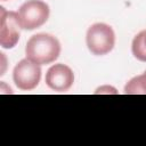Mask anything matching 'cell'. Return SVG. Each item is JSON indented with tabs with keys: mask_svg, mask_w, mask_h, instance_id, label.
Listing matches in <instances>:
<instances>
[{
	"mask_svg": "<svg viewBox=\"0 0 146 146\" xmlns=\"http://www.w3.org/2000/svg\"><path fill=\"white\" fill-rule=\"evenodd\" d=\"M131 49H132V54L133 56L141 60V62H146V47L144 44L143 41V31L139 32L132 40V44H131Z\"/></svg>",
	"mask_w": 146,
	"mask_h": 146,
	"instance_id": "8",
	"label": "cell"
},
{
	"mask_svg": "<svg viewBox=\"0 0 146 146\" xmlns=\"http://www.w3.org/2000/svg\"><path fill=\"white\" fill-rule=\"evenodd\" d=\"M73 82V71L64 64H55L47 71L46 83L55 91H66L72 87Z\"/></svg>",
	"mask_w": 146,
	"mask_h": 146,
	"instance_id": "6",
	"label": "cell"
},
{
	"mask_svg": "<svg viewBox=\"0 0 146 146\" xmlns=\"http://www.w3.org/2000/svg\"><path fill=\"white\" fill-rule=\"evenodd\" d=\"M13 78L15 84L22 90L34 89L41 79L40 65L25 58L22 59L14 68Z\"/></svg>",
	"mask_w": 146,
	"mask_h": 146,
	"instance_id": "4",
	"label": "cell"
},
{
	"mask_svg": "<svg viewBox=\"0 0 146 146\" xmlns=\"http://www.w3.org/2000/svg\"><path fill=\"white\" fill-rule=\"evenodd\" d=\"M49 6L41 0H29L18 9V19L24 30H34L42 26L49 17Z\"/></svg>",
	"mask_w": 146,
	"mask_h": 146,
	"instance_id": "3",
	"label": "cell"
},
{
	"mask_svg": "<svg viewBox=\"0 0 146 146\" xmlns=\"http://www.w3.org/2000/svg\"><path fill=\"white\" fill-rule=\"evenodd\" d=\"M88 49L97 56L108 54L115 44V34L113 29L105 23H96L87 31L86 36Z\"/></svg>",
	"mask_w": 146,
	"mask_h": 146,
	"instance_id": "2",
	"label": "cell"
},
{
	"mask_svg": "<svg viewBox=\"0 0 146 146\" xmlns=\"http://www.w3.org/2000/svg\"><path fill=\"white\" fill-rule=\"evenodd\" d=\"M127 95H146V71L132 78L124 87Z\"/></svg>",
	"mask_w": 146,
	"mask_h": 146,
	"instance_id": "7",
	"label": "cell"
},
{
	"mask_svg": "<svg viewBox=\"0 0 146 146\" xmlns=\"http://www.w3.org/2000/svg\"><path fill=\"white\" fill-rule=\"evenodd\" d=\"M143 41H144V44L146 47V30L143 31Z\"/></svg>",
	"mask_w": 146,
	"mask_h": 146,
	"instance_id": "10",
	"label": "cell"
},
{
	"mask_svg": "<svg viewBox=\"0 0 146 146\" xmlns=\"http://www.w3.org/2000/svg\"><path fill=\"white\" fill-rule=\"evenodd\" d=\"M19 19L18 14L0 8V44L2 48L10 49L16 46L19 39Z\"/></svg>",
	"mask_w": 146,
	"mask_h": 146,
	"instance_id": "5",
	"label": "cell"
},
{
	"mask_svg": "<svg viewBox=\"0 0 146 146\" xmlns=\"http://www.w3.org/2000/svg\"><path fill=\"white\" fill-rule=\"evenodd\" d=\"M26 58L39 64L46 65L55 62L60 54V43L51 34L39 33L32 35L25 47Z\"/></svg>",
	"mask_w": 146,
	"mask_h": 146,
	"instance_id": "1",
	"label": "cell"
},
{
	"mask_svg": "<svg viewBox=\"0 0 146 146\" xmlns=\"http://www.w3.org/2000/svg\"><path fill=\"white\" fill-rule=\"evenodd\" d=\"M96 94H117L116 89L110 86H103L96 90Z\"/></svg>",
	"mask_w": 146,
	"mask_h": 146,
	"instance_id": "9",
	"label": "cell"
}]
</instances>
